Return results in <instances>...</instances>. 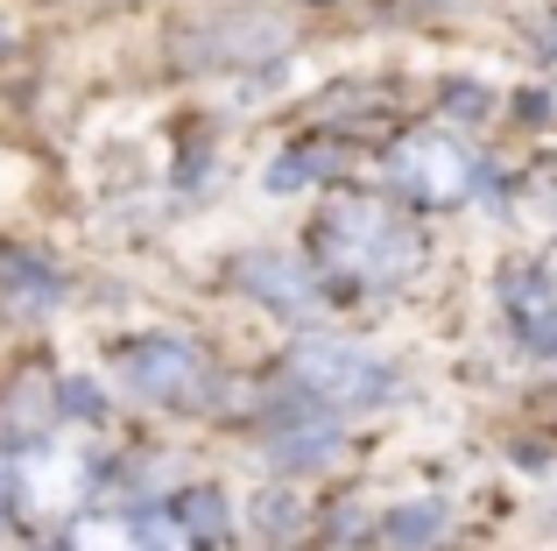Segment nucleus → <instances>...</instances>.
Masks as SVG:
<instances>
[{
    "label": "nucleus",
    "instance_id": "nucleus-12",
    "mask_svg": "<svg viewBox=\"0 0 557 551\" xmlns=\"http://www.w3.org/2000/svg\"><path fill=\"white\" fill-rule=\"evenodd\" d=\"M8 283H14V304H28V311L57 304V276L50 269H28L22 255H8Z\"/></svg>",
    "mask_w": 557,
    "mask_h": 551
},
{
    "label": "nucleus",
    "instance_id": "nucleus-6",
    "mask_svg": "<svg viewBox=\"0 0 557 551\" xmlns=\"http://www.w3.org/2000/svg\"><path fill=\"white\" fill-rule=\"evenodd\" d=\"M121 375L141 389L149 403H177V396H190V389L205 382V360L190 354L184 340H135L121 354Z\"/></svg>",
    "mask_w": 557,
    "mask_h": 551
},
{
    "label": "nucleus",
    "instance_id": "nucleus-5",
    "mask_svg": "<svg viewBox=\"0 0 557 551\" xmlns=\"http://www.w3.org/2000/svg\"><path fill=\"white\" fill-rule=\"evenodd\" d=\"M240 290L247 297H261L269 311H283V318H318L325 311V290H318V276L297 262V255H275V248H261V255H247L240 262Z\"/></svg>",
    "mask_w": 557,
    "mask_h": 551
},
{
    "label": "nucleus",
    "instance_id": "nucleus-10",
    "mask_svg": "<svg viewBox=\"0 0 557 551\" xmlns=\"http://www.w3.org/2000/svg\"><path fill=\"white\" fill-rule=\"evenodd\" d=\"M170 524H177L184 538H219V530H226V495H219V488H184V495L170 502Z\"/></svg>",
    "mask_w": 557,
    "mask_h": 551
},
{
    "label": "nucleus",
    "instance_id": "nucleus-16",
    "mask_svg": "<svg viewBox=\"0 0 557 551\" xmlns=\"http://www.w3.org/2000/svg\"><path fill=\"white\" fill-rule=\"evenodd\" d=\"M311 170H325V156H283V163H269V192H304Z\"/></svg>",
    "mask_w": 557,
    "mask_h": 551
},
{
    "label": "nucleus",
    "instance_id": "nucleus-2",
    "mask_svg": "<svg viewBox=\"0 0 557 551\" xmlns=\"http://www.w3.org/2000/svg\"><path fill=\"white\" fill-rule=\"evenodd\" d=\"M388 184L403 198H417V206H459V198L480 184V163H473V149H466L459 135L423 127V135H403L388 149Z\"/></svg>",
    "mask_w": 557,
    "mask_h": 551
},
{
    "label": "nucleus",
    "instance_id": "nucleus-8",
    "mask_svg": "<svg viewBox=\"0 0 557 551\" xmlns=\"http://www.w3.org/2000/svg\"><path fill=\"white\" fill-rule=\"evenodd\" d=\"M14 474H22V495L36 502V510H57V516L85 495V467L71 453H36L28 467H14Z\"/></svg>",
    "mask_w": 557,
    "mask_h": 551
},
{
    "label": "nucleus",
    "instance_id": "nucleus-7",
    "mask_svg": "<svg viewBox=\"0 0 557 551\" xmlns=\"http://www.w3.org/2000/svg\"><path fill=\"white\" fill-rule=\"evenodd\" d=\"M502 297H508V318H516L522 346L550 354V346H557V290L536 269H508L502 276Z\"/></svg>",
    "mask_w": 557,
    "mask_h": 551
},
{
    "label": "nucleus",
    "instance_id": "nucleus-4",
    "mask_svg": "<svg viewBox=\"0 0 557 551\" xmlns=\"http://www.w3.org/2000/svg\"><path fill=\"white\" fill-rule=\"evenodd\" d=\"M283 42H289V22H275V14H261V8H233V14H205V22L177 42V57L198 64V71H233V64L275 57Z\"/></svg>",
    "mask_w": 557,
    "mask_h": 551
},
{
    "label": "nucleus",
    "instance_id": "nucleus-13",
    "mask_svg": "<svg viewBox=\"0 0 557 551\" xmlns=\"http://www.w3.org/2000/svg\"><path fill=\"white\" fill-rule=\"evenodd\" d=\"M135 551H190V538L170 524V516H141V524H135Z\"/></svg>",
    "mask_w": 557,
    "mask_h": 551
},
{
    "label": "nucleus",
    "instance_id": "nucleus-3",
    "mask_svg": "<svg viewBox=\"0 0 557 551\" xmlns=\"http://www.w3.org/2000/svg\"><path fill=\"white\" fill-rule=\"evenodd\" d=\"M289 375H297L304 389H311L325 411H368L395 389V368L368 346H346V340H311L297 346V360H289Z\"/></svg>",
    "mask_w": 557,
    "mask_h": 551
},
{
    "label": "nucleus",
    "instance_id": "nucleus-1",
    "mask_svg": "<svg viewBox=\"0 0 557 551\" xmlns=\"http://www.w3.org/2000/svg\"><path fill=\"white\" fill-rule=\"evenodd\" d=\"M318 241H325V262L346 290H381L417 269V234L381 198H332L318 220Z\"/></svg>",
    "mask_w": 557,
    "mask_h": 551
},
{
    "label": "nucleus",
    "instance_id": "nucleus-17",
    "mask_svg": "<svg viewBox=\"0 0 557 551\" xmlns=\"http://www.w3.org/2000/svg\"><path fill=\"white\" fill-rule=\"evenodd\" d=\"M36 396H50V389H42L36 375H28V382H22V389H14V396H8V431H28V425H36V411H28V403H36Z\"/></svg>",
    "mask_w": 557,
    "mask_h": 551
},
{
    "label": "nucleus",
    "instance_id": "nucleus-11",
    "mask_svg": "<svg viewBox=\"0 0 557 551\" xmlns=\"http://www.w3.org/2000/svg\"><path fill=\"white\" fill-rule=\"evenodd\" d=\"M431 538H445V510H437V502H409V510H388V544H395V551H423Z\"/></svg>",
    "mask_w": 557,
    "mask_h": 551
},
{
    "label": "nucleus",
    "instance_id": "nucleus-14",
    "mask_svg": "<svg viewBox=\"0 0 557 551\" xmlns=\"http://www.w3.org/2000/svg\"><path fill=\"white\" fill-rule=\"evenodd\" d=\"M255 524L269 530V538H289V530H297V495H261L255 502Z\"/></svg>",
    "mask_w": 557,
    "mask_h": 551
},
{
    "label": "nucleus",
    "instance_id": "nucleus-15",
    "mask_svg": "<svg viewBox=\"0 0 557 551\" xmlns=\"http://www.w3.org/2000/svg\"><path fill=\"white\" fill-rule=\"evenodd\" d=\"M78 551H135V524H78Z\"/></svg>",
    "mask_w": 557,
    "mask_h": 551
},
{
    "label": "nucleus",
    "instance_id": "nucleus-9",
    "mask_svg": "<svg viewBox=\"0 0 557 551\" xmlns=\"http://www.w3.org/2000/svg\"><path fill=\"white\" fill-rule=\"evenodd\" d=\"M332 453H339L332 417H311V425H283V431H275V467H325Z\"/></svg>",
    "mask_w": 557,
    "mask_h": 551
}]
</instances>
